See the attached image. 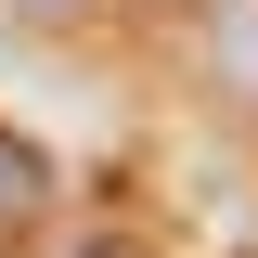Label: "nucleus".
Segmentation results:
<instances>
[{
	"mask_svg": "<svg viewBox=\"0 0 258 258\" xmlns=\"http://www.w3.org/2000/svg\"><path fill=\"white\" fill-rule=\"evenodd\" d=\"M232 258H258V220H245V245H232Z\"/></svg>",
	"mask_w": 258,
	"mask_h": 258,
	"instance_id": "4",
	"label": "nucleus"
},
{
	"mask_svg": "<svg viewBox=\"0 0 258 258\" xmlns=\"http://www.w3.org/2000/svg\"><path fill=\"white\" fill-rule=\"evenodd\" d=\"M207 64H220V91L258 103V0H207Z\"/></svg>",
	"mask_w": 258,
	"mask_h": 258,
	"instance_id": "1",
	"label": "nucleus"
},
{
	"mask_svg": "<svg viewBox=\"0 0 258 258\" xmlns=\"http://www.w3.org/2000/svg\"><path fill=\"white\" fill-rule=\"evenodd\" d=\"M91 0H0V26H78Z\"/></svg>",
	"mask_w": 258,
	"mask_h": 258,
	"instance_id": "3",
	"label": "nucleus"
},
{
	"mask_svg": "<svg viewBox=\"0 0 258 258\" xmlns=\"http://www.w3.org/2000/svg\"><path fill=\"white\" fill-rule=\"evenodd\" d=\"M39 207H52V168H39L26 142H13V129H0V232H26Z\"/></svg>",
	"mask_w": 258,
	"mask_h": 258,
	"instance_id": "2",
	"label": "nucleus"
}]
</instances>
